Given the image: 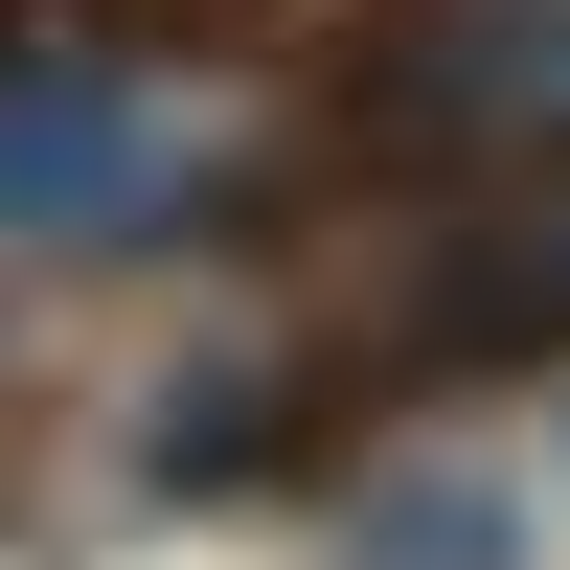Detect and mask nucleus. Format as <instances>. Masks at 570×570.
Returning a JSON list of instances; mask_svg holds the SVG:
<instances>
[{"label": "nucleus", "instance_id": "3", "mask_svg": "<svg viewBox=\"0 0 570 570\" xmlns=\"http://www.w3.org/2000/svg\"><path fill=\"white\" fill-rule=\"evenodd\" d=\"M365 570H502V502H480V480H411V502H365Z\"/></svg>", "mask_w": 570, "mask_h": 570}, {"label": "nucleus", "instance_id": "1", "mask_svg": "<svg viewBox=\"0 0 570 570\" xmlns=\"http://www.w3.org/2000/svg\"><path fill=\"white\" fill-rule=\"evenodd\" d=\"M411 343H456V365H502V343H570V160L434 228V297H411Z\"/></svg>", "mask_w": 570, "mask_h": 570}, {"label": "nucleus", "instance_id": "2", "mask_svg": "<svg viewBox=\"0 0 570 570\" xmlns=\"http://www.w3.org/2000/svg\"><path fill=\"white\" fill-rule=\"evenodd\" d=\"M115 206H137L115 91H0V228H115Z\"/></svg>", "mask_w": 570, "mask_h": 570}]
</instances>
